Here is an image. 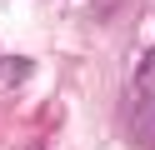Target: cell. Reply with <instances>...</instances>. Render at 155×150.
<instances>
[{
    "label": "cell",
    "instance_id": "6da1fadb",
    "mask_svg": "<svg viewBox=\"0 0 155 150\" xmlns=\"http://www.w3.org/2000/svg\"><path fill=\"white\" fill-rule=\"evenodd\" d=\"M130 140L155 150V50L145 55L140 75H135V90H130Z\"/></svg>",
    "mask_w": 155,
    "mask_h": 150
}]
</instances>
